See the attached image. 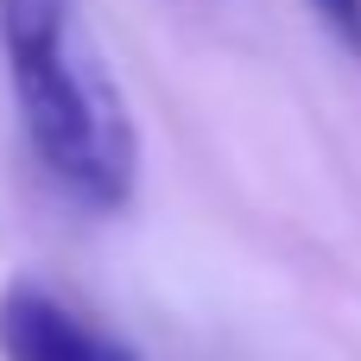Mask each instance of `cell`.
Instances as JSON below:
<instances>
[{"label":"cell","mask_w":361,"mask_h":361,"mask_svg":"<svg viewBox=\"0 0 361 361\" xmlns=\"http://www.w3.org/2000/svg\"><path fill=\"white\" fill-rule=\"evenodd\" d=\"M0 51L19 127L51 184L95 216L127 209L140 184V133L76 0H0Z\"/></svg>","instance_id":"obj_1"},{"label":"cell","mask_w":361,"mask_h":361,"mask_svg":"<svg viewBox=\"0 0 361 361\" xmlns=\"http://www.w3.org/2000/svg\"><path fill=\"white\" fill-rule=\"evenodd\" d=\"M0 361H140V349L82 317L51 286L13 279L0 292Z\"/></svg>","instance_id":"obj_2"},{"label":"cell","mask_w":361,"mask_h":361,"mask_svg":"<svg viewBox=\"0 0 361 361\" xmlns=\"http://www.w3.org/2000/svg\"><path fill=\"white\" fill-rule=\"evenodd\" d=\"M311 13H317V25L349 51V57H361V0H305Z\"/></svg>","instance_id":"obj_3"}]
</instances>
